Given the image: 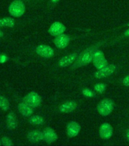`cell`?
I'll use <instances>...</instances> for the list:
<instances>
[{"label":"cell","instance_id":"cell-1","mask_svg":"<svg viewBox=\"0 0 129 146\" xmlns=\"http://www.w3.org/2000/svg\"><path fill=\"white\" fill-rule=\"evenodd\" d=\"M96 50H97V49L94 46L87 49L84 52H83L81 54V56L77 59V61L72 66V68H77V67H80V66H86L87 64L92 62L93 59V55H94V52H95Z\"/></svg>","mask_w":129,"mask_h":146},{"label":"cell","instance_id":"cell-2","mask_svg":"<svg viewBox=\"0 0 129 146\" xmlns=\"http://www.w3.org/2000/svg\"><path fill=\"white\" fill-rule=\"evenodd\" d=\"M98 113L103 116H109L111 113L114 108V103L111 99L105 98L103 100H100L97 104Z\"/></svg>","mask_w":129,"mask_h":146},{"label":"cell","instance_id":"cell-3","mask_svg":"<svg viewBox=\"0 0 129 146\" xmlns=\"http://www.w3.org/2000/svg\"><path fill=\"white\" fill-rule=\"evenodd\" d=\"M9 11L10 15L13 17H21L24 15L25 11V5L24 2L19 0H15L10 4L9 7Z\"/></svg>","mask_w":129,"mask_h":146},{"label":"cell","instance_id":"cell-4","mask_svg":"<svg viewBox=\"0 0 129 146\" xmlns=\"http://www.w3.org/2000/svg\"><path fill=\"white\" fill-rule=\"evenodd\" d=\"M93 63L97 69L108 66V62L104 56V53L100 50H96L93 55Z\"/></svg>","mask_w":129,"mask_h":146},{"label":"cell","instance_id":"cell-5","mask_svg":"<svg viewBox=\"0 0 129 146\" xmlns=\"http://www.w3.org/2000/svg\"><path fill=\"white\" fill-rule=\"evenodd\" d=\"M24 102L32 107H37L40 106L42 99L38 94L36 93L35 91H32L25 97Z\"/></svg>","mask_w":129,"mask_h":146},{"label":"cell","instance_id":"cell-6","mask_svg":"<svg viewBox=\"0 0 129 146\" xmlns=\"http://www.w3.org/2000/svg\"><path fill=\"white\" fill-rule=\"evenodd\" d=\"M116 66L113 64L112 65H108V66H105L103 68L98 69L97 72H96L94 74L97 78H107L109 75H112L114 72L116 71Z\"/></svg>","mask_w":129,"mask_h":146},{"label":"cell","instance_id":"cell-7","mask_svg":"<svg viewBox=\"0 0 129 146\" xmlns=\"http://www.w3.org/2000/svg\"><path fill=\"white\" fill-rule=\"evenodd\" d=\"M36 52L39 56L44 58H51L54 55V50L47 45H39L36 48Z\"/></svg>","mask_w":129,"mask_h":146},{"label":"cell","instance_id":"cell-8","mask_svg":"<svg viewBox=\"0 0 129 146\" xmlns=\"http://www.w3.org/2000/svg\"><path fill=\"white\" fill-rule=\"evenodd\" d=\"M100 136L103 139H110L113 134V129L112 125L108 123H103L100 125V131H99Z\"/></svg>","mask_w":129,"mask_h":146},{"label":"cell","instance_id":"cell-9","mask_svg":"<svg viewBox=\"0 0 129 146\" xmlns=\"http://www.w3.org/2000/svg\"><path fill=\"white\" fill-rule=\"evenodd\" d=\"M81 131V125L75 121H71L67 125V129H66V133L68 137L73 138V137L77 136L79 134Z\"/></svg>","mask_w":129,"mask_h":146},{"label":"cell","instance_id":"cell-10","mask_svg":"<svg viewBox=\"0 0 129 146\" xmlns=\"http://www.w3.org/2000/svg\"><path fill=\"white\" fill-rule=\"evenodd\" d=\"M65 31V27L63 24L59 22V21H56L50 26V29H49V33L53 36H57L59 35H61Z\"/></svg>","mask_w":129,"mask_h":146},{"label":"cell","instance_id":"cell-11","mask_svg":"<svg viewBox=\"0 0 129 146\" xmlns=\"http://www.w3.org/2000/svg\"><path fill=\"white\" fill-rule=\"evenodd\" d=\"M70 42V37L65 34H61L59 36H56L54 39V43L56 46L59 49H64L68 45Z\"/></svg>","mask_w":129,"mask_h":146},{"label":"cell","instance_id":"cell-12","mask_svg":"<svg viewBox=\"0 0 129 146\" xmlns=\"http://www.w3.org/2000/svg\"><path fill=\"white\" fill-rule=\"evenodd\" d=\"M43 136H44V140L48 143L54 142L58 139L56 132L50 127H46L43 130Z\"/></svg>","mask_w":129,"mask_h":146},{"label":"cell","instance_id":"cell-13","mask_svg":"<svg viewBox=\"0 0 129 146\" xmlns=\"http://www.w3.org/2000/svg\"><path fill=\"white\" fill-rule=\"evenodd\" d=\"M77 53H71V54L62 57L59 62V65L62 68H65L67 66L72 64L77 58Z\"/></svg>","mask_w":129,"mask_h":146},{"label":"cell","instance_id":"cell-14","mask_svg":"<svg viewBox=\"0 0 129 146\" xmlns=\"http://www.w3.org/2000/svg\"><path fill=\"white\" fill-rule=\"evenodd\" d=\"M27 139H29V141H32V142H37V141L44 140L43 132H40V131H38V130L31 131V132H28Z\"/></svg>","mask_w":129,"mask_h":146},{"label":"cell","instance_id":"cell-15","mask_svg":"<svg viewBox=\"0 0 129 146\" xmlns=\"http://www.w3.org/2000/svg\"><path fill=\"white\" fill-rule=\"evenodd\" d=\"M6 125L9 130H14L18 127V121L14 113H9L7 115Z\"/></svg>","mask_w":129,"mask_h":146},{"label":"cell","instance_id":"cell-16","mask_svg":"<svg viewBox=\"0 0 129 146\" xmlns=\"http://www.w3.org/2000/svg\"><path fill=\"white\" fill-rule=\"evenodd\" d=\"M77 107V104L75 101H68L66 102L63 104H62L59 107V111L62 113H71V112L74 111Z\"/></svg>","mask_w":129,"mask_h":146},{"label":"cell","instance_id":"cell-17","mask_svg":"<svg viewBox=\"0 0 129 146\" xmlns=\"http://www.w3.org/2000/svg\"><path fill=\"white\" fill-rule=\"evenodd\" d=\"M18 111L20 112L21 114H22L24 116H30L33 114V107L29 106L27 104L21 103L18 105Z\"/></svg>","mask_w":129,"mask_h":146},{"label":"cell","instance_id":"cell-18","mask_svg":"<svg viewBox=\"0 0 129 146\" xmlns=\"http://www.w3.org/2000/svg\"><path fill=\"white\" fill-rule=\"evenodd\" d=\"M15 26V20L11 18H3L0 19V27H13Z\"/></svg>","mask_w":129,"mask_h":146},{"label":"cell","instance_id":"cell-19","mask_svg":"<svg viewBox=\"0 0 129 146\" xmlns=\"http://www.w3.org/2000/svg\"><path fill=\"white\" fill-rule=\"evenodd\" d=\"M30 123L31 125H42L44 123V119L42 116H38V115H35V116H31L29 120Z\"/></svg>","mask_w":129,"mask_h":146},{"label":"cell","instance_id":"cell-20","mask_svg":"<svg viewBox=\"0 0 129 146\" xmlns=\"http://www.w3.org/2000/svg\"><path fill=\"white\" fill-rule=\"evenodd\" d=\"M0 108L4 111L9 110V108H10L9 100H7V98L5 97L2 95H0Z\"/></svg>","mask_w":129,"mask_h":146},{"label":"cell","instance_id":"cell-21","mask_svg":"<svg viewBox=\"0 0 129 146\" xmlns=\"http://www.w3.org/2000/svg\"><path fill=\"white\" fill-rule=\"evenodd\" d=\"M94 88L97 91H98L99 93L102 94L103 93L107 88V85L104 84H101V83H99V84H95V86H94Z\"/></svg>","mask_w":129,"mask_h":146},{"label":"cell","instance_id":"cell-22","mask_svg":"<svg viewBox=\"0 0 129 146\" xmlns=\"http://www.w3.org/2000/svg\"><path fill=\"white\" fill-rule=\"evenodd\" d=\"M1 141H2V144L3 145H7V146L13 145V144H12V142H11V139H9V137H6V136L2 137Z\"/></svg>","mask_w":129,"mask_h":146},{"label":"cell","instance_id":"cell-23","mask_svg":"<svg viewBox=\"0 0 129 146\" xmlns=\"http://www.w3.org/2000/svg\"><path fill=\"white\" fill-rule=\"evenodd\" d=\"M83 94L84 95L87 96V97H93V94L92 93V91H91L88 89H86V90H84L83 91Z\"/></svg>","mask_w":129,"mask_h":146},{"label":"cell","instance_id":"cell-24","mask_svg":"<svg viewBox=\"0 0 129 146\" xmlns=\"http://www.w3.org/2000/svg\"><path fill=\"white\" fill-rule=\"evenodd\" d=\"M122 84L126 87H129V75L126 76V77L122 80Z\"/></svg>","mask_w":129,"mask_h":146},{"label":"cell","instance_id":"cell-25","mask_svg":"<svg viewBox=\"0 0 129 146\" xmlns=\"http://www.w3.org/2000/svg\"><path fill=\"white\" fill-rule=\"evenodd\" d=\"M124 35L125 36H129V29L126 30L125 32H124Z\"/></svg>","mask_w":129,"mask_h":146},{"label":"cell","instance_id":"cell-26","mask_svg":"<svg viewBox=\"0 0 129 146\" xmlns=\"http://www.w3.org/2000/svg\"><path fill=\"white\" fill-rule=\"evenodd\" d=\"M126 137H127V139L129 141V129H127V131H126Z\"/></svg>","mask_w":129,"mask_h":146},{"label":"cell","instance_id":"cell-27","mask_svg":"<svg viewBox=\"0 0 129 146\" xmlns=\"http://www.w3.org/2000/svg\"><path fill=\"white\" fill-rule=\"evenodd\" d=\"M3 35H4V34H3V32L0 30V37H2V36H3Z\"/></svg>","mask_w":129,"mask_h":146},{"label":"cell","instance_id":"cell-28","mask_svg":"<svg viewBox=\"0 0 129 146\" xmlns=\"http://www.w3.org/2000/svg\"><path fill=\"white\" fill-rule=\"evenodd\" d=\"M59 0H52V3H54V4H56V3H57V2H59Z\"/></svg>","mask_w":129,"mask_h":146},{"label":"cell","instance_id":"cell-29","mask_svg":"<svg viewBox=\"0 0 129 146\" xmlns=\"http://www.w3.org/2000/svg\"><path fill=\"white\" fill-rule=\"evenodd\" d=\"M0 145H1V141H0Z\"/></svg>","mask_w":129,"mask_h":146},{"label":"cell","instance_id":"cell-30","mask_svg":"<svg viewBox=\"0 0 129 146\" xmlns=\"http://www.w3.org/2000/svg\"><path fill=\"white\" fill-rule=\"evenodd\" d=\"M128 26H129V23H128Z\"/></svg>","mask_w":129,"mask_h":146}]
</instances>
